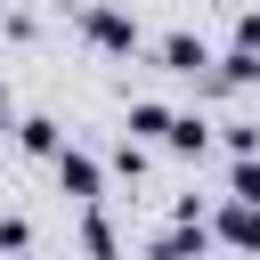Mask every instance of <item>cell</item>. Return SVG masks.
<instances>
[{"label":"cell","mask_w":260,"mask_h":260,"mask_svg":"<svg viewBox=\"0 0 260 260\" xmlns=\"http://www.w3.org/2000/svg\"><path fill=\"white\" fill-rule=\"evenodd\" d=\"M203 228H211L228 252H260V203H236V195H228L219 211H203Z\"/></svg>","instance_id":"4"},{"label":"cell","mask_w":260,"mask_h":260,"mask_svg":"<svg viewBox=\"0 0 260 260\" xmlns=\"http://www.w3.org/2000/svg\"><path fill=\"white\" fill-rule=\"evenodd\" d=\"M228 138V154H260V122H211Z\"/></svg>","instance_id":"12"},{"label":"cell","mask_w":260,"mask_h":260,"mask_svg":"<svg viewBox=\"0 0 260 260\" xmlns=\"http://www.w3.org/2000/svg\"><path fill=\"white\" fill-rule=\"evenodd\" d=\"M81 252H89V260H122V236H114L106 203H89V211H81Z\"/></svg>","instance_id":"7"},{"label":"cell","mask_w":260,"mask_h":260,"mask_svg":"<svg viewBox=\"0 0 260 260\" xmlns=\"http://www.w3.org/2000/svg\"><path fill=\"white\" fill-rule=\"evenodd\" d=\"M49 171H57V187H65L73 203H106V162H98V154L57 146V154H49Z\"/></svg>","instance_id":"2"},{"label":"cell","mask_w":260,"mask_h":260,"mask_svg":"<svg viewBox=\"0 0 260 260\" xmlns=\"http://www.w3.org/2000/svg\"><path fill=\"white\" fill-rule=\"evenodd\" d=\"M8 252H32V219L24 211H0V260Z\"/></svg>","instance_id":"11"},{"label":"cell","mask_w":260,"mask_h":260,"mask_svg":"<svg viewBox=\"0 0 260 260\" xmlns=\"http://www.w3.org/2000/svg\"><path fill=\"white\" fill-rule=\"evenodd\" d=\"M154 65H162V73H179V81H195V73L211 65V41H203V32H187V24H171V32L154 41Z\"/></svg>","instance_id":"3"},{"label":"cell","mask_w":260,"mask_h":260,"mask_svg":"<svg viewBox=\"0 0 260 260\" xmlns=\"http://www.w3.org/2000/svg\"><path fill=\"white\" fill-rule=\"evenodd\" d=\"M8 130H16V146H24V154H41V162H49L57 146H65V130H57V114H16Z\"/></svg>","instance_id":"6"},{"label":"cell","mask_w":260,"mask_h":260,"mask_svg":"<svg viewBox=\"0 0 260 260\" xmlns=\"http://www.w3.org/2000/svg\"><path fill=\"white\" fill-rule=\"evenodd\" d=\"M236 49H244V57H260V8H244V16H236Z\"/></svg>","instance_id":"14"},{"label":"cell","mask_w":260,"mask_h":260,"mask_svg":"<svg viewBox=\"0 0 260 260\" xmlns=\"http://www.w3.org/2000/svg\"><path fill=\"white\" fill-rule=\"evenodd\" d=\"M106 162H114V171H122V179H146V146H138V138H122V146H114V154H106Z\"/></svg>","instance_id":"13"},{"label":"cell","mask_w":260,"mask_h":260,"mask_svg":"<svg viewBox=\"0 0 260 260\" xmlns=\"http://www.w3.org/2000/svg\"><path fill=\"white\" fill-rule=\"evenodd\" d=\"M252 89H260V81H252Z\"/></svg>","instance_id":"16"},{"label":"cell","mask_w":260,"mask_h":260,"mask_svg":"<svg viewBox=\"0 0 260 260\" xmlns=\"http://www.w3.org/2000/svg\"><path fill=\"white\" fill-rule=\"evenodd\" d=\"M228 195L236 203H260V154H236L228 162Z\"/></svg>","instance_id":"10"},{"label":"cell","mask_w":260,"mask_h":260,"mask_svg":"<svg viewBox=\"0 0 260 260\" xmlns=\"http://www.w3.org/2000/svg\"><path fill=\"white\" fill-rule=\"evenodd\" d=\"M73 24H81V41H89L98 57H138V49H146L138 16H130V8H114V0H81V16H73Z\"/></svg>","instance_id":"1"},{"label":"cell","mask_w":260,"mask_h":260,"mask_svg":"<svg viewBox=\"0 0 260 260\" xmlns=\"http://www.w3.org/2000/svg\"><path fill=\"white\" fill-rule=\"evenodd\" d=\"M8 122H16V98H8V81H0V130H8Z\"/></svg>","instance_id":"15"},{"label":"cell","mask_w":260,"mask_h":260,"mask_svg":"<svg viewBox=\"0 0 260 260\" xmlns=\"http://www.w3.org/2000/svg\"><path fill=\"white\" fill-rule=\"evenodd\" d=\"M162 146H171V154H203V146H211V122H203V114H171Z\"/></svg>","instance_id":"9"},{"label":"cell","mask_w":260,"mask_h":260,"mask_svg":"<svg viewBox=\"0 0 260 260\" xmlns=\"http://www.w3.org/2000/svg\"><path fill=\"white\" fill-rule=\"evenodd\" d=\"M162 130H171V106H162V98H138V106H130V138H138V146H162Z\"/></svg>","instance_id":"8"},{"label":"cell","mask_w":260,"mask_h":260,"mask_svg":"<svg viewBox=\"0 0 260 260\" xmlns=\"http://www.w3.org/2000/svg\"><path fill=\"white\" fill-rule=\"evenodd\" d=\"M203 252H211V228L203 219H171V228L146 236V260H203Z\"/></svg>","instance_id":"5"}]
</instances>
